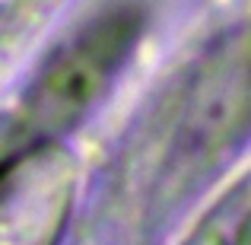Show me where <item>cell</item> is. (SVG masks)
Wrapping results in <instances>:
<instances>
[{
  "label": "cell",
  "mask_w": 251,
  "mask_h": 245,
  "mask_svg": "<svg viewBox=\"0 0 251 245\" xmlns=\"http://www.w3.org/2000/svg\"><path fill=\"white\" fill-rule=\"evenodd\" d=\"M127 26L102 23L86 32L67 54L54 57L29 99L23 134H51L76 111H83L111 77V70L124 61L121 54L127 51Z\"/></svg>",
  "instance_id": "obj_1"
}]
</instances>
